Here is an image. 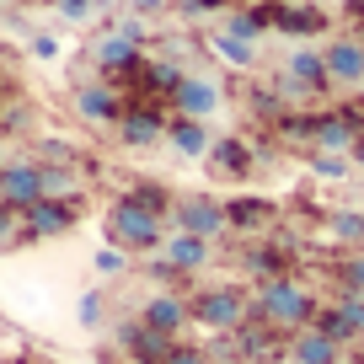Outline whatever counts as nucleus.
<instances>
[{"mask_svg":"<svg viewBox=\"0 0 364 364\" xmlns=\"http://www.w3.org/2000/svg\"><path fill=\"white\" fill-rule=\"evenodd\" d=\"M321 311L316 289L300 279V273H284V279H268V284H257V295H252V316L268 321L273 332H284V338H295L300 327H311Z\"/></svg>","mask_w":364,"mask_h":364,"instance_id":"obj_1","label":"nucleus"},{"mask_svg":"<svg viewBox=\"0 0 364 364\" xmlns=\"http://www.w3.org/2000/svg\"><path fill=\"white\" fill-rule=\"evenodd\" d=\"M171 236V225L161 215H150V209H139L129 193H118L113 204H107V241L113 247H124L129 257H150V252H161Z\"/></svg>","mask_w":364,"mask_h":364,"instance_id":"obj_2","label":"nucleus"},{"mask_svg":"<svg viewBox=\"0 0 364 364\" xmlns=\"http://www.w3.org/2000/svg\"><path fill=\"white\" fill-rule=\"evenodd\" d=\"M188 311H193V327L220 338V332H236L252 316V295L241 284H204V289L188 295Z\"/></svg>","mask_w":364,"mask_h":364,"instance_id":"obj_3","label":"nucleus"},{"mask_svg":"<svg viewBox=\"0 0 364 364\" xmlns=\"http://www.w3.org/2000/svg\"><path fill=\"white\" fill-rule=\"evenodd\" d=\"M171 230H188V236H204V241H220L225 236V198L215 193H182L177 204H171Z\"/></svg>","mask_w":364,"mask_h":364,"instance_id":"obj_4","label":"nucleus"},{"mask_svg":"<svg viewBox=\"0 0 364 364\" xmlns=\"http://www.w3.org/2000/svg\"><path fill=\"white\" fill-rule=\"evenodd\" d=\"M129 97L113 86V80H80L75 86V118H86L91 129H118V118H124Z\"/></svg>","mask_w":364,"mask_h":364,"instance_id":"obj_5","label":"nucleus"},{"mask_svg":"<svg viewBox=\"0 0 364 364\" xmlns=\"http://www.w3.org/2000/svg\"><path fill=\"white\" fill-rule=\"evenodd\" d=\"M166 118H171L166 102H129L124 118H118V145H124V150L161 145V139H166Z\"/></svg>","mask_w":364,"mask_h":364,"instance_id":"obj_6","label":"nucleus"},{"mask_svg":"<svg viewBox=\"0 0 364 364\" xmlns=\"http://www.w3.org/2000/svg\"><path fill=\"white\" fill-rule=\"evenodd\" d=\"M80 225V198H38L22 215V241H54Z\"/></svg>","mask_w":364,"mask_h":364,"instance_id":"obj_7","label":"nucleus"},{"mask_svg":"<svg viewBox=\"0 0 364 364\" xmlns=\"http://www.w3.org/2000/svg\"><path fill=\"white\" fill-rule=\"evenodd\" d=\"M139 321L161 338H182V332L193 327V311H188V295L182 289H156V295L139 306Z\"/></svg>","mask_w":364,"mask_h":364,"instance_id":"obj_8","label":"nucleus"},{"mask_svg":"<svg viewBox=\"0 0 364 364\" xmlns=\"http://www.w3.org/2000/svg\"><path fill=\"white\" fill-rule=\"evenodd\" d=\"M38 198H43V166L38 161H6L0 166V204H11L16 215H27Z\"/></svg>","mask_w":364,"mask_h":364,"instance_id":"obj_9","label":"nucleus"},{"mask_svg":"<svg viewBox=\"0 0 364 364\" xmlns=\"http://www.w3.org/2000/svg\"><path fill=\"white\" fill-rule=\"evenodd\" d=\"M220 102H225V86H220L215 75H182V86L171 91L166 107L182 113V118H215Z\"/></svg>","mask_w":364,"mask_h":364,"instance_id":"obj_10","label":"nucleus"},{"mask_svg":"<svg viewBox=\"0 0 364 364\" xmlns=\"http://www.w3.org/2000/svg\"><path fill=\"white\" fill-rule=\"evenodd\" d=\"M241 273L257 279V284L284 279V273H295V252L284 241H252V247H241Z\"/></svg>","mask_w":364,"mask_h":364,"instance_id":"obj_11","label":"nucleus"},{"mask_svg":"<svg viewBox=\"0 0 364 364\" xmlns=\"http://www.w3.org/2000/svg\"><path fill=\"white\" fill-rule=\"evenodd\" d=\"M279 220V204L262 193H241V198H225V225L236 236H262V230Z\"/></svg>","mask_w":364,"mask_h":364,"instance_id":"obj_12","label":"nucleus"},{"mask_svg":"<svg viewBox=\"0 0 364 364\" xmlns=\"http://www.w3.org/2000/svg\"><path fill=\"white\" fill-rule=\"evenodd\" d=\"M171 343H177V338H161V332H150L139 316L118 321V348L129 353V364H161V359L171 353Z\"/></svg>","mask_w":364,"mask_h":364,"instance_id":"obj_13","label":"nucleus"},{"mask_svg":"<svg viewBox=\"0 0 364 364\" xmlns=\"http://www.w3.org/2000/svg\"><path fill=\"white\" fill-rule=\"evenodd\" d=\"M215 139H220V134L209 129V118H182V113L166 118V145L177 150L182 161H204Z\"/></svg>","mask_w":364,"mask_h":364,"instance_id":"obj_14","label":"nucleus"},{"mask_svg":"<svg viewBox=\"0 0 364 364\" xmlns=\"http://www.w3.org/2000/svg\"><path fill=\"white\" fill-rule=\"evenodd\" d=\"M139 59H145V54H139V43H129L124 33H102L97 43H91V65H97V75H102V80L129 75Z\"/></svg>","mask_w":364,"mask_h":364,"instance_id":"obj_15","label":"nucleus"},{"mask_svg":"<svg viewBox=\"0 0 364 364\" xmlns=\"http://www.w3.org/2000/svg\"><path fill=\"white\" fill-rule=\"evenodd\" d=\"M273 27L289 33V38H327L332 33V16H327V6H316V0H289V6H279Z\"/></svg>","mask_w":364,"mask_h":364,"instance_id":"obj_16","label":"nucleus"},{"mask_svg":"<svg viewBox=\"0 0 364 364\" xmlns=\"http://www.w3.org/2000/svg\"><path fill=\"white\" fill-rule=\"evenodd\" d=\"M321 59H327L332 86H364V43L359 38H332V43L321 48Z\"/></svg>","mask_w":364,"mask_h":364,"instance_id":"obj_17","label":"nucleus"},{"mask_svg":"<svg viewBox=\"0 0 364 364\" xmlns=\"http://www.w3.org/2000/svg\"><path fill=\"white\" fill-rule=\"evenodd\" d=\"M359 134H364V129L353 124L343 107H332V113H316V129H311V150H327V156H348Z\"/></svg>","mask_w":364,"mask_h":364,"instance_id":"obj_18","label":"nucleus"},{"mask_svg":"<svg viewBox=\"0 0 364 364\" xmlns=\"http://www.w3.org/2000/svg\"><path fill=\"white\" fill-rule=\"evenodd\" d=\"M204 161L220 171V177H252V166H257V150L247 145V134H220L215 145H209Z\"/></svg>","mask_w":364,"mask_h":364,"instance_id":"obj_19","label":"nucleus"},{"mask_svg":"<svg viewBox=\"0 0 364 364\" xmlns=\"http://www.w3.org/2000/svg\"><path fill=\"white\" fill-rule=\"evenodd\" d=\"M161 257L166 262H177L188 279L193 273H204L209 262H215V241H204V236H188V230H171L166 236V247H161Z\"/></svg>","mask_w":364,"mask_h":364,"instance_id":"obj_20","label":"nucleus"},{"mask_svg":"<svg viewBox=\"0 0 364 364\" xmlns=\"http://www.w3.org/2000/svg\"><path fill=\"white\" fill-rule=\"evenodd\" d=\"M289 364H343V343H332L316 327H300L289 338Z\"/></svg>","mask_w":364,"mask_h":364,"instance_id":"obj_21","label":"nucleus"},{"mask_svg":"<svg viewBox=\"0 0 364 364\" xmlns=\"http://www.w3.org/2000/svg\"><path fill=\"white\" fill-rule=\"evenodd\" d=\"M209 48H215L220 59H225L230 70H257V43H247V38H230V33H215L209 38Z\"/></svg>","mask_w":364,"mask_h":364,"instance_id":"obj_22","label":"nucleus"},{"mask_svg":"<svg viewBox=\"0 0 364 364\" xmlns=\"http://www.w3.org/2000/svg\"><path fill=\"white\" fill-rule=\"evenodd\" d=\"M327 230H332V241H338V247L364 252V209H338V215L327 220Z\"/></svg>","mask_w":364,"mask_h":364,"instance_id":"obj_23","label":"nucleus"},{"mask_svg":"<svg viewBox=\"0 0 364 364\" xmlns=\"http://www.w3.org/2000/svg\"><path fill=\"white\" fill-rule=\"evenodd\" d=\"M247 107H252V118H262V124H279V118L289 113V102H284V91H279V86H252Z\"/></svg>","mask_w":364,"mask_h":364,"instance_id":"obj_24","label":"nucleus"},{"mask_svg":"<svg viewBox=\"0 0 364 364\" xmlns=\"http://www.w3.org/2000/svg\"><path fill=\"white\" fill-rule=\"evenodd\" d=\"M332 289L338 295H364V252H348V257L332 262Z\"/></svg>","mask_w":364,"mask_h":364,"instance_id":"obj_25","label":"nucleus"},{"mask_svg":"<svg viewBox=\"0 0 364 364\" xmlns=\"http://www.w3.org/2000/svg\"><path fill=\"white\" fill-rule=\"evenodd\" d=\"M129 198H134L139 209H150V215H161V220H171V204H177V193H171V188H161V182H134V188H129Z\"/></svg>","mask_w":364,"mask_h":364,"instance_id":"obj_26","label":"nucleus"},{"mask_svg":"<svg viewBox=\"0 0 364 364\" xmlns=\"http://www.w3.org/2000/svg\"><path fill=\"white\" fill-rule=\"evenodd\" d=\"M332 306H338L343 327H348V338L359 343L364 338V295H332Z\"/></svg>","mask_w":364,"mask_h":364,"instance_id":"obj_27","label":"nucleus"},{"mask_svg":"<svg viewBox=\"0 0 364 364\" xmlns=\"http://www.w3.org/2000/svg\"><path fill=\"white\" fill-rule=\"evenodd\" d=\"M91 268L102 273V279H124V273H129V252H124V247H113V241H107V247L97 252V257H91Z\"/></svg>","mask_w":364,"mask_h":364,"instance_id":"obj_28","label":"nucleus"},{"mask_svg":"<svg viewBox=\"0 0 364 364\" xmlns=\"http://www.w3.org/2000/svg\"><path fill=\"white\" fill-rule=\"evenodd\" d=\"M311 171L316 177H327V182H343L353 171V161L348 156H327V150H311Z\"/></svg>","mask_w":364,"mask_h":364,"instance_id":"obj_29","label":"nucleus"},{"mask_svg":"<svg viewBox=\"0 0 364 364\" xmlns=\"http://www.w3.org/2000/svg\"><path fill=\"white\" fill-rule=\"evenodd\" d=\"M102 316H107L102 289H86V295H80V306H75V321H80V327H102Z\"/></svg>","mask_w":364,"mask_h":364,"instance_id":"obj_30","label":"nucleus"},{"mask_svg":"<svg viewBox=\"0 0 364 364\" xmlns=\"http://www.w3.org/2000/svg\"><path fill=\"white\" fill-rule=\"evenodd\" d=\"M145 273H150V279H156V284H161V289H177V284H182V279H188V273H182V268H177V262H166V257H161V252H150V262H145Z\"/></svg>","mask_w":364,"mask_h":364,"instance_id":"obj_31","label":"nucleus"},{"mask_svg":"<svg viewBox=\"0 0 364 364\" xmlns=\"http://www.w3.org/2000/svg\"><path fill=\"white\" fill-rule=\"evenodd\" d=\"M11 247H27L22 241V215H16L11 204H0V252H11Z\"/></svg>","mask_w":364,"mask_h":364,"instance_id":"obj_32","label":"nucleus"},{"mask_svg":"<svg viewBox=\"0 0 364 364\" xmlns=\"http://www.w3.org/2000/svg\"><path fill=\"white\" fill-rule=\"evenodd\" d=\"M161 364H215V359H209V348H198V343L177 338V343H171V353H166Z\"/></svg>","mask_w":364,"mask_h":364,"instance_id":"obj_33","label":"nucleus"},{"mask_svg":"<svg viewBox=\"0 0 364 364\" xmlns=\"http://www.w3.org/2000/svg\"><path fill=\"white\" fill-rule=\"evenodd\" d=\"M54 11L65 16V22H91V16H97V0H54Z\"/></svg>","mask_w":364,"mask_h":364,"instance_id":"obj_34","label":"nucleus"},{"mask_svg":"<svg viewBox=\"0 0 364 364\" xmlns=\"http://www.w3.org/2000/svg\"><path fill=\"white\" fill-rule=\"evenodd\" d=\"M225 6H230V0H182L177 11L188 16V22H198V16H215V11H225Z\"/></svg>","mask_w":364,"mask_h":364,"instance_id":"obj_35","label":"nucleus"},{"mask_svg":"<svg viewBox=\"0 0 364 364\" xmlns=\"http://www.w3.org/2000/svg\"><path fill=\"white\" fill-rule=\"evenodd\" d=\"M33 59H43V65H54V59H59V38L38 33V38H33Z\"/></svg>","mask_w":364,"mask_h":364,"instance_id":"obj_36","label":"nucleus"},{"mask_svg":"<svg viewBox=\"0 0 364 364\" xmlns=\"http://www.w3.org/2000/svg\"><path fill=\"white\" fill-rule=\"evenodd\" d=\"M129 11L134 16H156V11H166V0H129Z\"/></svg>","mask_w":364,"mask_h":364,"instance_id":"obj_37","label":"nucleus"},{"mask_svg":"<svg viewBox=\"0 0 364 364\" xmlns=\"http://www.w3.org/2000/svg\"><path fill=\"white\" fill-rule=\"evenodd\" d=\"M348 161H353V171H364V134L353 139V150H348Z\"/></svg>","mask_w":364,"mask_h":364,"instance_id":"obj_38","label":"nucleus"},{"mask_svg":"<svg viewBox=\"0 0 364 364\" xmlns=\"http://www.w3.org/2000/svg\"><path fill=\"white\" fill-rule=\"evenodd\" d=\"M16 6H38V0H16Z\"/></svg>","mask_w":364,"mask_h":364,"instance_id":"obj_39","label":"nucleus"},{"mask_svg":"<svg viewBox=\"0 0 364 364\" xmlns=\"http://www.w3.org/2000/svg\"><path fill=\"white\" fill-rule=\"evenodd\" d=\"M0 6H16V0H0Z\"/></svg>","mask_w":364,"mask_h":364,"instance_id":"obj_40","label":"nucleus"},{"mask_svg":"<svg viewBox=\"0 0 364 364\" xmlns=\"http://www.w3.org/2000/svg\"><path fill=\"white\" fill-rule=\"evenodd\" d=\"M273 6H289V0H273Z\"/></svg>","mask_w":364,"mask_h":364,"instance_id":"obj_41","label":"nucleus"}]
</instances>
